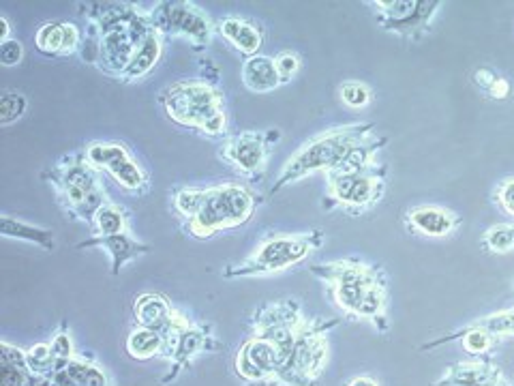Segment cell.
<instances>
[{
	"label": "cell",
	"instance_id": "obj_1",
	"mask_svg": "<svg viewBox=\"0 0 514 386\" xmlns=\"http://www.w3.org/2000/svg\"><path fill=\"white\" fill-rule=\"evenodd\" d=\"M307 316L296 299L270 301L255 309L253 331L234 356V374L245 386H275Z\"/></svg>",
	"mask_w": 514,
	"mask_h": 386
},
{
	"label": "cell",
	"instance_id": "obj_2",
	"mask_svg": "<svg viewBox=\"0 0 514 386\" xmlns=\"http://www.w3.org/2000/svg\"><path fill=\"white\" fill-rule=\"evenodd\" d=\"M311 273L326 286V292L343 316L369 322L377 333H390V286L382 266L358 258L313 264Z\"/></svg>",
	"mask_w": 514,
	"mask_h": 386
},
{
	"label": "cell",
	"instance_id": "obj_3",
	"mask_svg": "<svg viewBox=\"0 0 514 386\" xmlns=\"http://www.w3.org/2000/svg\"><path fill=\"white\" fill-rule=\"evenodd\" d=\"M260 196L245 183L213 187H183L172 196V209L183 219L193 239H213L215 234L245 226L260 206Z\"/></svg>",
	"mask_w": 514,
	"mask_h": 386
},
{
	"label": "cell",
	"instance_id": "obj_4",
	"mask_svg": "<svg viewBox=\"0 0 514 386\" xmlns=\"http://www.w3.org/2000/svg\"><path fill=\"white\" fill-rule=\"evenodd\" d=\"M373 133H377L375 123H354V125L332 127L320 133V136L311 138L285 161V166L279 172L270 193H279L287 185L302 181L305 176H311L317 172L326 174L332 168H337L360 142L371 138Z\"/></svg>",
	"mask_w": 514,
	"mask_h": 386
},
{
	"label": "cell",
	"instance_id": "obj_5",
	"mask_svg": "<svg viewBox=\"0 0 514 386\" xmlns=\"http://www.w3.org/2000/svg\"><path fill=\"white\" fill-rule=\"evenodd\" d=\"M161 108L172 123L204 133L208 138H221L228 133L225 97L215 84L206 80H180L163 88L159 95Z\"/></svg>",
	"mask_w": 514,
	"mask_h": 386
},
{
	"label": "cell",
	"instance_id": "obj_6",
	"mask_svg": "<svg viewBox=\"0 0 514 386\" xmlns=\"http://www.w3.org/2000/svg\"><path fill=\"white\" fill-rule=\"evenodd\" d=\"M54 191L56 200L63 206L67 217L78 219L90 226L103 204H108V189L103 185V172H99L93 163H88L84 151L71 153L43 172Z\"/></svg>",
	"mask_w": 514,
	"mask_h": 386
},
{
	"label": "cell",
	"instance_id": "obj_7",
	"mask_svg": "<svg viewBox=\"0 0 514 386\" xmlns=\"http://www.w3.org/2000/svg\"><path fill=\"white\" fill-rule=\"evenodd\" d=\"M388 185V166L375 161L367 168L337 166L326 172L324 209L345 215H365L382 202Z\"/></svg>",
	"mask_w": 514,
	"mask_h": 386
},
{
	"label": "cell",
	"instance_id": "obj_8",
	"mask_svg": "<svg viewBox=\"0 0 514 386\" xmlns=\"http://www.w3.org/2000/svg\"><path fill=\"white\" fill-rule=\"evenodd\" d=\"M326 241L322 230H311L305 234H275L257 245L251 254L238 264H230L223 271L225 279L264 277L292 269L315 254Z\"/></svg>",
	"mask_w": 514,
	"mask_h": 386
},
{
	"label": "cell",
	"instance_id": "obj_9",
	"mask_svg": "<svg viewBox=\"0 0 514 386\" xmlns=\"http://www.w3.org/2000/svg\"><path fill=\"white\" fill-rule=\"evenodd\" d=\"M341 322L337 318H307L296 339L290 361L281 369L275 386H317L326 371L330 344L328 335Z\"/></svg>",
	"mask_w": 514,
	"mask_h": 386
},
{
	"label": "cell",
	"instance_id": "obj_10",
	"mask_svg": "<svg viewBox=\"0 0 514 386\" xmlns=\"http://www.w3.org/2000/svg\"><path fill=\"white\" fill-rule=\"evenodd\" d=\"M165 339L163 359L170 363V374L161 378L163 384L174 382L185 369L193 365L198 356L206 352H219L223 348L221 341L215 337L213 324L193 322L183 311H176V316L168 329L161 331Z\"/></svg>",
	"mask_w": 514,
	"mask_h": 386
},
{
	"label": "cell",
	"instance_id": "obj_11",
	"mask_svg": "<svg viewBox=\"0 0 514 386\" xmlns=\"http://www.w3.org/2000/svg\"><path fill=\"white\" fill-rule=\"evenodd\" d=\"M155 31L165 37H185L193 50H206L213 43L217 26L208 13L189 0H163L148 9Z\"/></svg>",
	"mask_w": 514,
	"mask_h": 386
},
{
	"label": "cell",
	"instance_id": "obj_12",
	"mask_svg": "<svg viewBox=\"0 0 514 386\" xmlns=\"http://www.w3.org/2000/svg\"><path fill=\"white\" fill-rule=\"evenodd\" d=\"M375 18L388 33L420 41L431 31V22L440 11V0H373Z\"/></svg>",
	"mask_w": 514,
	"mask_h": 386
},
{
	"label": "cell",
	"instance_id": "obj_13",
	"mask_svg": "<svg viewBox=\"0 0 514 386\" xmlns=\"http://www.w3.org/2000/svg\"><path fill=\"white\" fill-rule=\"evenodd\" d=\"M82 151L88 163H93L99 172H108L125 191L135 193V196H146L150 189V178L125 144L90 142Z\"/></svg>",
	"mask_w": 514,
	"mask_h": 386
},
{
	"label": "cell",
	"instance_id": "obj_14",
	"mask_svg": "<svg viewBox=\"0 0 514 386\" xmlns=\"http://www.w3.org/2000/svg\"><path fill=\"white\" fill-rule=\"evenodd\" d=\"M279 138L275 131H240L223 142L219 157L245 178H262L272 155V142Z\"/></svg>",
	"mask_w": 514,
	"mask_h": 386
},
{
	"label": "cell",
	"instance_id": "obj_15",
	"mask_svg": "<svg viewBox=\"0 0 514 386\" xmlns=\"http://www.w3.org/2000/svg\"><path fill=\"white\" fill-rule=\"evenodd\" d=\"M403 224L412 234L429 236V239H444V236H450L461 226V217L455 211L444 209V206L420 204L405 211Z\"/></svg>",
	"mask_w": 514,
	"mask_h": 386
},
{
	"label": "cell",
	"instance_id": "obj_16",
	"mask_svg": "<svg viewBox=\"0 0 514 386\" xmlns=\"http://www.w3.org/2000/svg\"><path fill=\"white\" fill-rule=\"evenodd\" d=\"M431 386H514L491 359H474L450 365Z\"/></svg>",
	"mask_w": 514,
	"mask_h": 386
},
{
	"label": "cell",
	"instance_id": "obj_17",
	"mask_svg": "<svg viewBox=\"0 0 514 386\" xmlns=\"http://www.w3.org/2000/svg\"><path fill=\"white\" fill-rule=\"evenodd\" d=\"M84 31L71 22H45L35 33V46L43 56L65 58L80 52Z\"/></svg>",
	"mask_w": 514,
	"mask_h": 386
},
{
	"label": "cell",
	"instance_id": "obj_18",
	"mask_svg": "<svg viewBox=\"0 0 514 386\" xmlns=\"http://www.w3.org/2000/svg\"><path fill=\"white\" fill-rule=\"evenodd\" d=\"M217 33L238 50L245 58L257 56L264 46L266 33L260 22L240 18V16H225L217 22Z\"/></svg>",
	"mask_w": 514,
	"mask_h": 386
},
{
	"label": "cell",
	"instance_id": "obj_19",
	"mask_svg": "<svg viewBox=\"0 0 514 386\" xmlns=\"http://www.w3.org/2000/svg\"><path fill=\"white\" fill-rule=\"evenodd\" d=\"M90 247H99L103 249L105 254L110 256L112 260V275H120L123 266L131 260H138L146 254H150V247L146 243L135 241L131 232L125 234H114V236H90L88 241H82L78 245V249H90Z\"/></svg>",
	"mask_w": 514,
	"mask_h": 386
},
{
	"label": "cell",
	"instance_id": "obj_20",
	"mask_svg": "<svg viewBox=\"0 0 514 386\" xmlns=\"http://www.w3.org/2000/svg\"><path fill=\"white\" fill-rule=\"evenodd\" d=\"M56 386H114L105 369L88 356H78L63 361L50 376Z\"/></svg>",
	"mask_w": 514,
	"mask_h": 386
},
{
	"label": "cell",
	"instance_id": "obj_21",
	"mask_svg": "<svg viewBox=\"0 0 514 386\" xmlns=\"http://www.w3.org/2000/svg\"><path fill=\"white\" fill-rule=\"evenodd\" d=\"M176 311L178 309L168 299H165V296L155 294V292H146L135 299L133 320H135V326H140V329H150V331L161 333L172 324Z\"/></svg>",
	"mask_w": 514,
	"mask_h": 386
},
{
	"label": "cell",
	"instance_id": "obj_22",
	"mask_svg": "<svg viewBox=\"0 0 514 386\" xmlns=\"http://www.w3.org/2000/svg\"><path fill=\"white\" fill-rule=\"evenodd\" d=\"M240 78H243V84L247 91L257 93V95L272 93L275 88L283 86L277 65H275V58H270L266 54L245 58L243 67H240Z\"/></svg>",
	"mask_w": 514,
	"mask_h": 386
},
{
	"label": "cell",
	"instance_id": "obj_23",
	"mask_svg": "<svg viewBox=\"0 0 514 386\" xmlns=\"http://www.w3.org/2000/svg\"><path fill=\"white\" fill-rule=\"evenodd\" d=\"M161 56H163V37L157 31H153L140 43V48L135 50L133 61L125 71V76L120 78V82L125 84L142 82L144 78L150 76V71L159 65Z\"/></svg>",
	"mask_w": 514,
	"mask_h": 386
},
{
	"label": "cell",
	"instance_id": "obj_24",
	"mask_svg": "<svg viewBox=\"0 0 514 386\" xmlns=\"http://www.w3.org/2000/svg\"><path fill=\"white\" fill-rule=\"evenodd\" d=\"M0 234H3L5 239H18V241L33 243V245L41 247L43 251H52L56 247V239H54L52 230L26 224V221L9 217V215L0 219Z\"/></svg>",
	"mask_w": 514,
	"mask_h": 386
},
{
	"label": "cell",
	"instance_id": "obj_25",
	"mask_svg": "<svg viewBox=\"0 0 514 386\" xmlns=\"http://www.w3.org/2000/svg\"><path fill=\"white\" fill-rule=\"evenodd\" d=\"M125 350L135 361H150L165 354V339L157 331L135 326L125 341Z\"/></svg>",
	"mask_w": 514,
	"mask_h": 386
},
{
	"label": "cell",
	"instance_id": "obj_26",
	"mask_svg": "<svg viewBox=\"0 0 514 386\" xmlns=\"http://www.w3.org/2000/svg\"><path fill=\"white\" fill-rule=\"evenodd\" d=\"M90 230H93V236H114L131 232L129 213L123 206L110 200L97 211L93 224H90Z\"/></svg>",
	"mask_w": 514,
	"mask_h": 386
},
{
	"label": "cell",
	"instance_id": "obj_27",
	"mask_svg": "<svg viewBox=\"0 0 514 386\" xmlns=\"http://www.w3.org/2000/svg\"><path fill=\"white\" fill-rule=\"evenodd\" d=\"M26 361H28L30 371H33L37 378H50L54 371L58 369V365L63 363L52 354L50 344H37L33 348H28L26 350Z\"/></svg>",
	"mask_w": 514,
	"mask_h": 386
},
{
	"label": "cell",
	"instance_id": "obj_28",
	"mask_svg": "<svg viewBox=\"0 0 514 386\" xmlns=\"http://www.w3.org/2000/svg\"><path fill=\"white\" fill-rule=\"evenodd\" d=\"M482 247L489 254H512L514 251V224H495L482 234Z\"/></svg>",
	"mask_w": 514,
	"mask_h": 386
},
{
	"label": "cell",
	"instance_id": "obj_29",
	"mask_svg": "<svg viewBox=\"0 0 514 386\" xmlns=\"http://www.w3.org/2000/svg\"><path fill=\"white\" fill-rule=\"evenodd\" d=\"M339 97L341 101L345 103V106H350L354 110H360V108H367L371 99H373V93L371 88L365 84V82H356V80H347L339 86Z\"/></svg>",
	"mask_w": 514,
	"mask_h": 386
},
{
	"label": "cell",
	"instance_id": "obj_30",
	"mask_svg": "<svg viewBox=\"0 0 514 386\" xmlns=\"http://www.w3.org/2000/svg\"><path fill=\"white\" fill-rule=\"evenodd\" d=\"M26 112V97L22 93H3L0 97V125L7 127L18 121Z\"/></svg>",
	"mask_w": 514,
	"mask_h": 386
},
{
	"label": "cell",
	"instance_id": "obj_31",
	"mask_svg": "<svg viewBox=\"0 0 514 386\" xmlns=\"http://www.w3.org/2000/svg\"><path fill=\"white\" fill-rule=\"evenodd\" d=\"M275 65H277V71H279L281 84H287V82H292L298 76L302 61H300V56L296 52L283 50V52H279L275 56Z\"/></svg>",
	"mask_w": 514,
	"mask_h": 386
},
{
	"label": "cell",
	"instance_id": "obj_32",
	"mask_svg": "<svg viewBox=\"0 0 514 386\" xmlns=\"http://www.w3.org/2000/svg\"><path fill=\"white\" fill-rule=\"evenodd\" d=\"M493 200L506 215L514 219V176L504 178V181L495 187Z\"/></svg>",
	"mask_w": 514,
	"mask_h": 386
},
{
	"label": "cell",
	"instance_id": "obj_33",
	"mask_svg": "<svg viewBox=\"0 0 514 386\" xmlns=\"http://www.w3.org/2000/svg\"><path fill=\"white\" fill-rule=\"evenodd\" d=\"M50 346H52V354L56 356L58 361H69V359H73V356H75L73 341H71L69 331L65 329V324L60 326V331H56V335L50 341Z\"/></svg>",
	"mask_w": 514,
	"mask_h": 386
},
{
	"label": "cell",
	"instance_id": "obj_34",
	"mask_svg": "<svg viewBox=\"0 0 514 386\" xmlns=\"http://www.w3.org/2000/svg\"><path fill=\"white\" fill-rule=\"evenodd\" d=\"M22 58H24V46L18 39H11L0 46V63H3L5 67L20 65Z\"/></svg>",
	"mask_w": 514,
	"mask_h": 386
},
{
	"label": "cell",
	"instance_id": "obj_35",
	"mask_svg": "<svg viewBox=\"0 0 514 386\" xmlns=\"http://www.w3.org/2000/svg\"><path fill=\"white\" fill-rule=\"evenodd\" d=\"M497 73L493 71V69H489V67H480L476 73H474V82L482 88V91H491V86L497 82Z\"/></svg>",
	"mask_w": 514,
	"mask_h": 386
},
{
	"label": "cell",
	"instance_id": "obj_36",
	"mask_svg": "<svg viewBox=\"0 0 514 386\" xmlns=\"http://www.w3.org/2000/svg\"><path fill=\"white\" fill-rule=\"evenodd\" d=\"M510 82L506 80V78H497V82L491 86V91H489V95L493 97V99H506L508 95H510Z\"/></svg>",
	"mask_w": 514,
	"mask_h": 386
},
{
	"label": "cell",
	"instance_id": "obj_37",
	"mask_svg": "<svg viewBox=\"0 0 514 386\" xmlns=\"http://www.w3.org/2000/svg\"><path fill=\"white\" fill-rule=\"evenodd\" d=\"M345 386H380V382H377L371 376H356V378H352L350 382H347Z\"/></svg>",
	"mask_w": 514,
	"mask_h": 386
},
{
	"label": "cell",
	"instance_id": "obj_38",
	"mask_svg": "<svg viewBox=\"0 0 514 386\" xmlns=\"http://www.w3.org/2000/svg\"><path fill=\"white\" fill-rule=\"evenodd\" d=\"M7 41H11V26L7 18H0V46Z\"/></svg>",
	"mask_w": 514,
	"mask_h": 386
},
{
	"label": "cell",
	"instance_id": "obj_39",
	"mask_svg": "<svg viewBox=\"0 0 514 386\" xmlns=\"http://www.w3.org/2000/svg\"><path fill=\"white\" fill-rule=\"evenodd\" d=\"M35 386H56L50 378H37V384Z\"/></svg>",
	"mask_w": 514,
	"mask_h": 386
}]
</instances>
